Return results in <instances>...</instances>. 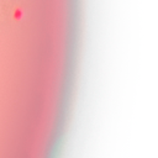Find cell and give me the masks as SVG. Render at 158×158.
I'll list each match as a JSON object with an SVG mask.
<instances>
[]
</instances>
